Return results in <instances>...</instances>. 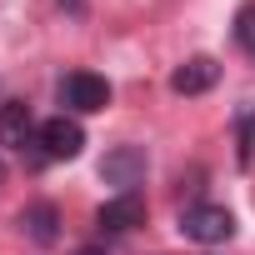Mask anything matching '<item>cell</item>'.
Segmentation results:
<instances>
[{"label": "cell", "instance_id": "6da1fadb", "mask_svg": "<svg viewBox=\"0 0 255 255\" xmlns=\"http://www.w3.org/2000/svg\"><path fill=\"white\" fill-rule=\"evenodd\" d=\"M60 105L65 110H80V115H95L110 105V80L105 75H90V70H70L60 80Z\"/></svg>", "mask_w": 255, "mask_h": 255}, {"label": "cell", "instance_id": "7a4b0ae2", "mask_svg": "<svg viewBox=\"0 0 255 255\" xmlns=\"http://www.w3.org/2000/svg\"><path fill=\"white\" fill-rule=\"evenodd\" d=\"M180 235L185 240H200V245H220L235 235V215L225 205H190L180 215Z\"/></svg>", "mask_w": 255, "mask_h": 255}, {"label": "cell", "instance_id": "3957f363", "mask_svg": "<svg viewBox=\"0 0 255 255\" xmlns=\"http://www.w3.org/2000/svg\"><path fill=\"white\" fill-rule=\"evenodd\" d=\"M145 170H150V160H145L140 145H115V150H105V160H100V180L115 185L120 195L135 190V185L145 180Z\"/></svg>", "mask_w": 255, "mask_h": 255}, {"label": "cell", "instance_id": "277c9868", "mask_svg": "<svg viewBox=\"0 0 255 255\" xmlns=\"http://www.w3.org/2000/svg\"><path fill=\"white\" fill-rule=\"evenodd\" d=\"M40 150H45V160H75L80 150H85V130H80V120H70V115H50V120H40Z\"/></svg>", "mask_w": 255, "mask_h": 255}, {"label": "cell", "instance_id": "5b68a950", "mask_svg": "<svg viewBox=\"0 0 255 255\" xmlns=\"http://www.w3.org/2000/svg\"><path fill=\"white\" fill-rule=\"evenodd\" d=\"M145 220V200L135 195V190H125V195H115V200H105L100 210H95V225L105 230V235H125V230H135Z\"/></svg>", "mask_w": 255, "mask_h": 255}, {"label": "cell", "instance_id": "8992f818", "mask_svg": "<svg viewBox=\"0 0 255 255\" xmlns=\"http://www.w3.org/2000/svg\"><path fill=\"white\" fill-rule=\"evenodd\" d=\"M30 135H40V125L30 120V105H20V100H5V105H0V140H5V145H15V150L25 155Z\"/></svg>", "mask_w": 255, "mask_h": 255}, {"label": "cell", "instance_id": "52a82bcc", "mask_svg": "<svg viewBox=\"0 0 255 255\" xmlns=\"http://www.w3.org/2000/svg\"><path fill=\"white\" fill-rule=\"evenodd\" d=\"M215 80H220V65H215L210 55H195V60H185V65L170 75V90H175V95H205Z\"/></svg>", "mask_w": 255, "mask_h": 255}, {"label": "cell", "instance_id": "ba28073f", "mask_svg": "<svg viewBox=\"0 0 255 255\" xmlns=\"http://www.w3.org/2000/svg\"><path fill=\"white\" fill-rule=\"evenodd\" d=\"M20 225H25V235L30 240H40V245H50L55 235H60V215H55V205H30V210H20Z\"/></svg>", "mask_w": 255, "mask_h": 255}, {"label": "cell", "instance_id": "9c48e42d", "mask_svg": "<svg viewBox=\"0 0 255 255\" xmlns=\"http://www.w3.org/2000/svg\"><path fill=\"white\" fill-rule=\"evenodd\" d=\"M235 40L255 55V0H245V5L235 10Z\"/></svg>", "mask_w": 255, "mask_h": 255}, {"label": "cell", "instance_id": "30bf717a", "mask_svg": "<svg viewBox=\"0 0 255 255\" xmlns=\"http://www.w3.org/2000/svg\"><path fill=\"white\" fill-rule=\"evenodd\" d=\"M75 255H105V250H100V245H80Z\"/></svg>", "mask_w": 255, "mask_h": 255}, {"label": "cell", "instance_id": "8fae6325", "mask_svg": "<svg viewBox=\"0 0 255 255\" xmlns=\"http://www.w3.org/2000/svg\"><path fill=\"white\" fill-rule=\"evenodd\" d=\"M0 180H5V160H0Z\"/></svg>", "mask_w": 255, "mask_h": 255}, {"label": "cell", "instance_id": "7c38bea8", "mask_svg": "<svg viewBox=\"0 0 255 255\" xmlns=\"http://www.w3.org/2000/svg\"><path fill=\"white\" fill-rule=\"evenodd\" d=\"M65 5H75V0H65Z\"/></svg>", "mask_w": 255, "mask_h": 255}]
</instances>
